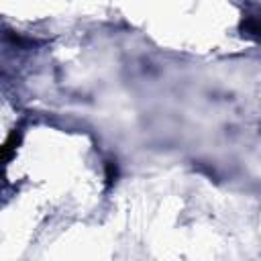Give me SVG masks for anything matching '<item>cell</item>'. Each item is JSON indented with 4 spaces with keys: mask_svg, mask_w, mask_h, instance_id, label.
<instances>
[{
    "mask_svg": "<svg viewBox=\"0 0 261 261\" xmlns=\"http://www.w3.org/2000/svg\"><path fill=\"white\" fill-rule=\"evenodd\" d=\"M241 33L249 39L259 41L261 39V12L257 14H247L241 22Z\"/></svg>",
    "mask_w": 261,
    "mask_h": 261,
    "instance_id": "6da1fadb",
    "label": "cell"
}]
</instances>
